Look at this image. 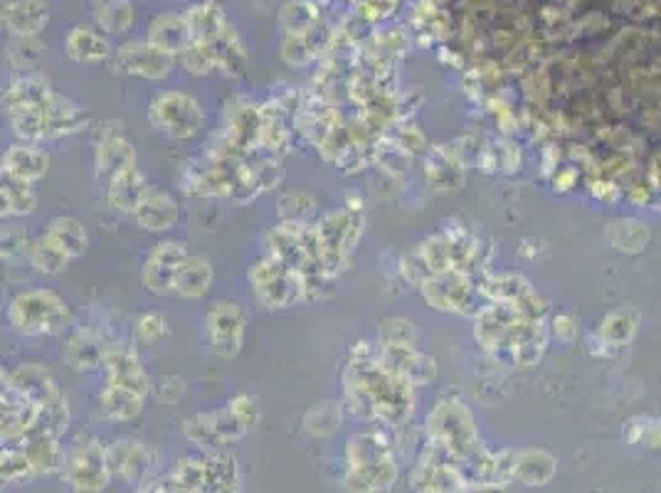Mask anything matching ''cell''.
<instances>
[{"instance_id":"1","label":"cell","mask_w":661,"mask_h":493,"mask_svg":"<svg viewBox=\"0 0 661 493\" xmlns=\"http://www.w3.org/2000/svg\"><path fill=\"white\" fill-rule=\"evenodd\" d=\"M346 397L363 420L403 424L412 412V388L388 373L375 355H356L346 370Z\"/></svg>"},{"instance_id":"2","label":"cell","mask_w":661,"mask_h":493,"mask_svg":"<svg viewBox=\"0 0 661 493\" xmlns=\"http://www.w3.org/2000/svg\"><path fill=\"white\" fill-rule=\"evenodd\" d=\"M15 136L25 143L62 139L87 126V109L62 94L50 92L40 102L8 109Z\"/></svg>"},{"instance_id":"3","label":"cell","mask_w":661,"mask_h":493,"mask_svg":"<svg viewBox=\"0 0 661 493\" xmlns=\"http://www.w3.org/2000/svg\"><path fill=\"white\" fill-rule=\"evenodd\" d=\"M395 476H398V466L383 434H356L348 442L346 486L353 493L388 491L395 484Z\"/></svg>"},{"instance_id":"4","label":"cell","mask_w":661,"mask_h":493,"mask_svg":"<svg viewBox=\"0 0 661 493\" xmlns=\"http://www.w3.org/2000/svg\"><path fill=\"white\" fill-rule=\"evenodd\" d=\"M70 321V306L57 291L30 289L15 296L8 306V323L20 336H52Z\"/></svg>"},{"instance_id":"5","label":"cell","mask_w":661,"mask_h":493,"mask_svg":"<svg viewBox=\"0 0 661 493\" xmlns=\"http://www.w3.org/2000/svg\"><path fill=\"white\" fill-rule=\"evenodd\" d=\"M427 432H430V442L452 454L454 459L472 457L481 449L472 412L459 400L440 402L427 417Z\"/></svg>"},{"instance_id":"6","label":"cell","mask_w":661,"mask_h":493,"mask_svg":"<svg viewBox=\"0 0 661 493\" xmlns=\"http://www.w3.org/2000/svg\"><path fill=\"white\" fill-rule=\"evenodd\" d=\"M252 286H255L257 299L267 309H289L304 299L306 279L304 274L296 272L294 267L284 264L282 259L272 257L257 262V267L250 274Z\"/></svg>"},{"instance_id":"7","label":"cell","mask_w":661,"mask_h":493,"mask_svg":"<svg viewBox=\"0 0 661 493\" xmlns=\"http://www.w3.org/2000/svg\"><path fill=\"white\" fill-rule=\"evenodd\" d=\"M148 119L153 129L171 139H193L203 129V106L185 92H163L148 106Z\"/></svg>"},{"instance_id":"8","label":"cell","mask_w":661,"mask_h":493,"mask_svg":"<svg viewBox=\"0 0 661 493\" xmlns=\"http://www.w3.org/2000/svg\"><path fill=\"white\" fill-rule=\"evenodd\" d=\"M422 296L427 304L437 311L447 314H469V306L474 304V282L464 272H440L430 274L420 282Z\"/></svg>"},{"instance_id":"9","label":"cell","mask_w":661,"mask_h":493,"mask_svg":"<svg viewBox=\"0 0 661 493\" xmlns=\"http://www.w3.org/2000/svg\"><path fill=\"white\" fill-rule=\"evenodd\" d=\"M378 363L388 373L398 375L410 388H427L437 380V365L430 355L420 353L415 346H393V343H380Z\"/></svg>"},{"instance_id":"10","label":"cell","mask_w":661,"mask_h":493,"mask_svg":"<svg viewBox=\"0 0 661 493\" xmlns=\"http://www.w3.org/2000/svg\"><path fill=\"white\" fill-rule=\"evenodd\" d=\"M208 338L213 351L222 358H235L245 341V311L235 301H215L208 316Z\"/></svg>"},{"instance_id":"11","label":"cell","mask_w":661,"mask_h":493,"mask_svg":"<svg viewBox=\"0 0 661 493\" xmlns=\"http://www.w3.org/2000/svg\"><path fill=\"white\" fill-rule=\"evenodd\" d=\"M523 314H518L511 304L504 301H494V304L484 306L477 311V321H474V338L484 351L499 355L509 338L514 336L516 326L521 323Z\"/></svg>"},{"instance_id":"12","label":"cell","mask_w":661,"mask_h":493,"mask_svg":"<svg viewBox=\"0 0 661 493\" xmlns=\"http://www.w3.org/2000/svg\"><path fill=\"white\" fill-rule=\"evenodd\" d=\"M363 232V220L348 215V212H336L329 215L316 230V240H319L321 249V262L324 264H336L343 262L346 254H351L356 249L358 237Z\"/></svg>"},{"instance_id":"13","label":"cell","mask_w":661,"mask_h":493,"mask_svg":"<svg viewBox=\"0 0 661 493\" xmlns=\"http://www.w3.org/2000/svg\"><path fill=\"white\" fill-rule=\"evenodd\" d=\"M548 346V328L543 318H521L516 326L514 336L504 346L496 358L504 360L506 365H516V368H533L538 360L543 358Z\"/></svg>"},{"instance_id":"14","label":"cell","mask_w":661,"mask_h":493,"mask_svg":"<svg viewBox=\"0 0 661 493\" xmlns=\"http://www.w3.org/2000/svg\"><path fill=\"white\" fill-rule=\"evenodd\" d=\"M245 434L247 429L242 427V422L237 420L230 407L195 415L185 422V437L193 444H200V447H220V444L237 442Z\"/></svg>"},{"instance_id":"15","label":"cell","mask_w":661,"mask_h":493,"mask_svg":"<svg viewBox=\"0 0 661 493\" xmlns=\"http://www.w3.org/2000/svg\"><path fill=\"white\" fill-rule=\"evenodd\" d=\"M185 257H188V249H185L183 242L166 240L153 247L146 257L144 272H141V279H144L148 291H153V294H173V277H176L178 267H181Z\"/></svg>"},{"instance_id":"16","label":"cell","mask_w":661,"mask_h":493,"mask_svg":"<svg viewBox=\"0 0 661 493\" xmlns=\"http://www.w3.org/2000/svg\"><path fill=\"white\" fill-rule=\"evenodd\" d=\"M116 62L126 74L146 79H163L173 70V55L153 47L151 42H126L116 50Z\"/></svg>"},{"instance_id":"17","label":"cell","mask_w":661,"mask_h":493,"mask_svg":"<svg viewBox=\"0 0 661 493\" xmlns=\"http://www.w3.org/2000/svg\"><path fill=\"white\" fill-rule=\"evenodd\" d=\"M104 368H107L109 375V385H116V388H126L136 395L146 397L148 390H151V383H148V375L141 365L139 355H136L131 348L116 346L104 351Z\"/></svg>"},{"instance_id":"18","label":"cell","mask_w":661,"mask_h":493,"mask_svg":"<svg viewBox=\"0 0 661 493\" xmlns=\"http://www.w3.org/2000/svg\"><path fill=\"white\" fill-rule=\"evenodd\" d=\"M70 479L74 489L79 491L94 493L104 489L109 481V459L104 449L97 447V444H87V447L79 449L72 457Z\"/></svg>"},{"instance_id":"19","label":"cell","mask_w":661,"mask_h":493,"mask_svg":"<svg viewBox=\"0 0 661 493\" xmlns=\"http://www.w3.org/2000/svg\"><path fill=\"white\" fill-rule=\"evenodd\" d=\"M0 168L8 171L10 176L25 180V183H37L50 171V153L37 143H15L5 151Z\"/></svg>"},{"instance_id":"20","label":"cell","mask_w":661,"mask_h":493,"mask_svg":"<svg viewBox=\"0 0 661 493\" xmlns=\"http://www.w3.org/2000/svg\"><path fill=\"white\" fill-rule=\"evenodd\" d=\"M136 222H139L141 230L146 232H168L178 225V203L171 195L161 193V190H148L146 198L141 200V205L134 212Z\"/></svg>"},{"instance_id":"21","label":"cell","mask_w":661,"mask_h":493,"mask_svg":"<svg viewBox=\"0 0 661 493\" xmlns=\"http://www.w3.org/2000/svg\"><path fill=\"white\" fill-rule=\"evenodd\" d=\"M94 166H97L99 176L114 178L116 173L136 168V151L134 143L121 134L102 136L94 151Z\"/></svg>"},{"instance_id":"22","label":"cell","mask_w":661,"mask_h":493,"mask_svg":"<svg viewBox=\"0 0 661 493\" xmlns=\"http://www.w3.org/2000/svg\"><path fill=\"white\" fill-rule=\"evenodd\" d=\"M148 180L139 168H129V171L116 173L114 178H109V190L107 198L109 205L116 212H126V215H134L136 208L141 205V200L148 193Z\"/></svg>"},{"instance_id":"23","label":"cell","mask_w":661,"mask_h":493,"mask_svg":"<svg viewBox=\"0 0 661 493\" xmlns=\"http://www.w3.org/2000/svg\"><path fill=\"white\" fill-rule=\"evenodd\" d=\"M3 23L18 37H33L50 23V5L45 0H13L3 8Z\"/></svg>"},{"instance_id":"24","label":"cell","mask_w":661,"mask_h":493,"mask_svg":"<svg viewBox=\"0 0 661 493\" xmlns=\"http://www.w3.org/2000/svg\"><path fill=\"white\" fill-rule=\"evenodd\" d=\"M213 277L215 274L208 259L200 254H188L173 277V294L185 296V299H200L213 286Z\"/></svg>"},{"instance_id":"25","label":"cell","mask_w":661,"mask_h":493,"mask_svg":"<svg viewBox=\"0 0 661 493\" xmlns=\"http://www.w3.org/2000/svg\"><path fill=\"white\" fill-rule=\"evenodd\" d=\"M37 205L33 183L10 176L0 168V217H23L30 215Z\"/></svg>"},{"instance_id":"26","label":"cell","mask_w":661,"mask_h":493,"mask_svg":"<svg viewBox=\"0 0 661 493\" xmlns=\"http://www.w3.org/2000/svg\"><path fill=\"white\" fill-rule=\"evenodd\" d=\"M45 237L70 259L82 257L89 245L87 230H84V225L77 220V217H65V215L52 217L50 225H47Z\"/></svg>"},{"instance_id":"27","label":"cell","mask_w":661,"mask_h":493,"mask_svg":"<svg viewBox=\"0 0 661 493\" xmlns=\"http://www.w3.org/2000/svg\"><path fill=\"white\" fill-rule=\"evenodd\" d=\"M65 50L70 60L79 62V65H97V62H104L111 55L107 37L92 28H74L65 37Z\"/></svg>"},{"instance_id":"28","label":"cell","mask_w":661,"mask_h":493,"mask_svg":"<svg viewBox=\"0 0 661 493\" xmlns=\"http://www.w3.org/2000/svg\"><path fill=\"white\" fill-rule=\"evenodd\" d=\"M555 469L558 464H555L553 454L543 452V449H523L516 454L514 479L526 486H546L553 481Z\"/></svg>"},{"instance_id":"29","label":"cell","mask_w":661,"mask_h":493,"mask_svg":"<svg viewBox=\"0 0 661 493\" xmlns=\"http://www.w3.org/2000/svg\"><path fill=\"white\" fill-rule=\"evenodd\" d=\"M607 240L612 242V247L620 249V252L637 254L644 252L652 240V232L644 225L642 220H634V217H625V220L612 222L610 230H607Z\"/></svg>"},{"instance_id":"30","label":"cell","mask_w":661,"mask_h":493,"mask_svg":"<svg viewBox=\"0 0 661 493\" xmlns=\"http://www.w3.org/2000/svg\"><path fill=\"white\" fill-rule=\"evenodd\" d=\"M188 23L178 15H161L153 20L151 30H148V42L163 52H178L185 50V40H188Z\"/></svg>"},{"instance_id":"31","label":"cell","mask_w":661,"mask_h":493,"mask_svg":"<svg viewBox=\"0 0 661 493\" xmlns=\"http://www.w3.org/2000/svg\"><path fill=\"white\" fill-rule=\"evenodd\" d=\"M639 311L637 309H617L612 311V314L605 316V321H602L600 326V338L605 346H612V348H620L625 346L634 338V333H637L639 328Z\"/></svg>"},{"instance_id":"32","label":"cell","mask_w":661,"mask_h":493,"mask_svg":"<svg viewBox=\"0 0 661 493\" xmlns=\"http://www.w3.org/2000/svg\"><path fill=\"white\" fill-rule=\"evenodd\" d=\"M141 410H144V397L136 395V392L116 388V385H109V388L102 392V412L109 420L129 422L134 420V417H139Z\"/></svg>"},{"instance_id":"33","label":"cell","mask_w":661,"mask_h":493,"mask_svg":"<svg viewBox=\"0 0 661 493\" xmlns=\"http://www.w3.org/2000/svg\"><path fill=\"white\" fill-rule=\"evenodd\" d=\"M30 262L40 274H47V277H55V274L65 272L67 264L72 262L70 257L60 252L45 235L37 237V240L30 245Z\"/></svg>"},{"instance_id":"34","label":"cell","mask_w":661,"mask_h":493,"mask_svg":"<svg viewBox=\"0 0 661 493\" xmlns=\"http://www.w3.org/2000/svg\"><path fill=\"white\" fill-rule=\"evenodd\" d=\"M131 20H134V13L124 0H107L97 10V23L107 33H124V30L131 28Z\"/></svg>"},{"instance_id":"35","label":"cell","mask_w":661,"mask_h":493,"mask_svg":"<svg viewBox=\"0 0 661 493\" xmlns=\"http://www.w3.org/2000/svg\"><path fill=\"white\" fill-rule=\"evenodd\" d=\"M338 420H341V412H338V407H333L331 402H326V405L314 407V410L306 415V429H309L314 437H329V434L336 432Z\"/></svg>"},{"instance_id":"36","label":"cell","mask_w":661,"mask_h":493,"mask_svg":"<svg viewBox=\"0 0 661 493\" xmlns=\"http://www.w3.org/2000/svg\"><path fill=\"white\" fill-rule=\"evenodd\" d=\"M380 343H393V346H415L417 331L405 318H388L380 326Z\"/></svg>"},{"instance_id":"37","label":"cell","mask_w":661,"mask_h":493,"mask_svg":"<svg viewBox=\"0 0 661 493\" xmlns=\"http://www.w3.org/2000/svg\"><path fill=\"white\" fill-rule=\"evenodd\" d=\"M136 331H139V341L156 343V341H161V338L168 333V323H166V318H163V316L146 314V316L139 318V328H136Z\"/></svg>"},{"instance_id":"38","label":"cell","mask_w":661,"mask_h":493,"mask_svg":"<svg viewBox=\"0 0 661 493\" xmlns=\"http://www.w3.org/2000/svg\"><path fill=\"white\" fill-rule=\"evenodd\" d=\"M230 410L235 412V417L242 422V427H245L247 432H250V429H255V427H257V422H259V410H257L255 400H252L250 395H240V397H235V400L230 402Z\"/></svg>"},{"instance_id":"39","label":"cell","mask_w":661,"mask_h":493,"mask_svg":"<svg viewBox=\"0 0 661 493\" xmlns=\"http://www.w3.org/2000/svg\"><path fill=\"white\" fill-rule=\"evenodd\" d=\"M183 392H185L183 380L176 378V375H166V378H161V385H158V400L168 402V405H176V402L183 397Z\"/></svg>"},{"instance_id":"40","label":"cell","mask_w":661,"mask_h":493,"mask_svg":"<svg viewBox=\"0 0 661 493\" xmlns=\"http://www.w3.org/2000/svg\"><path fill=\"white\" fill-rule=\"evenodd\" d=\"M553 333L560 338V341H570L578 333V326L570 316H555L553 318Z\"/></svg>"},{"instance_id":"41","label":"cell","mask_w":661,"mask_h":493,"mask_svg":"<svg viewBox=\"0 0 661 493\" xmlns=\"http://www.w3.org/2000/svg\"><path fill=\"white\" fill-rule=\"evenodd\" d=\"M462 493H506V491H504V486L481 484V486H467Z\"/></svg>"}]
</instances>
